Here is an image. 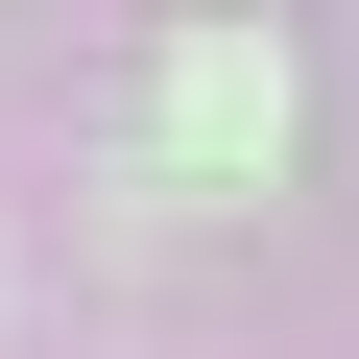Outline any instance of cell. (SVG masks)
I'll list each match as a JSON object with an SVG mask.
<instances>
[{
  "instance_id": "cell-1",
  "label": "cell",
  "mask_w": 359,
  "mask_h": 359,
  "mask_svg": "<svg viewBox=\"0 0 359 359\" xmlns=\"http://www.w3.org/2000/svg\"><path fill=\"white\" fill-rule=\"evenodd\" d=\"M168 144L264 168V144H287V72H264V48H192V72H168Z\"/></svg>"
}]
</instances>
